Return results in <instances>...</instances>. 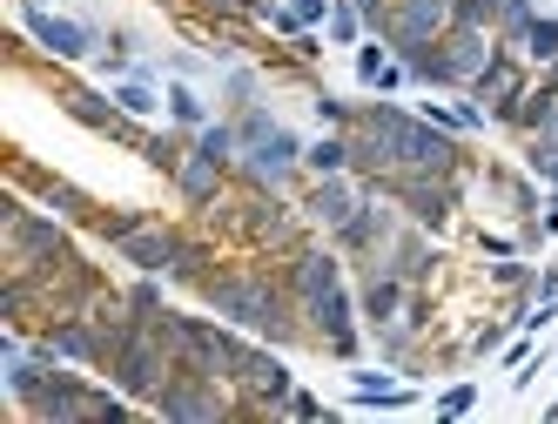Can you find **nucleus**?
Instances as JSON below:
<instances>
[{"mask_svg":"<svg viewBox=\"0 0 558 424\" xmlns=\"http://www.w3.org/2000/svg\"><path fill=\"white\" fill-rule=\"evenodd\" d=\"M142 222H155V216H148V209H101V216L88 222V237H101V243H129Z\"/></svg>","mask_w":558,"mask_h":424,"instance_id":"25","label":"nucleus"},{"mask_svg":"<svg viewBox=\"0 0 558 424\" xmlns=\"http://www.w3.org/2000/svg\"><path fill=\"white\" fill-rule=\"evenodd\" d=\"M189 148H195V135H189V129H175V135H162V129H155V135L142 142V162H148L155 175H175V169L189 162Z\"/></svg>","mask_w":558,"mask_h":424,"instance_id":"18","label":"nucleus"},{"mask_svg":"<svg viewBox=\"0 0 558 424\" xmlns=\"http://www.w3.org/2000/svg\"><path fill=\"white\" fill-rule=\"evenodd\" d=\"M175 377V351H169V337L155 330V324H135L129 330V343L114 351V364H108V384L114 391H129L135 404H155V391Z\"/></svg>","mask_w":558,"mask_h":424,"instance_id":"3","label":"nucleus"},{"mask_svg":"<svg viewBox=\"0 0 558 424\" xmlns=\"http://www.w3.org/2000/svg\"><path fill=\"white\" fill-rule=\"evenodd\" d=\"M303 175H350V135L330 129V135H316L303 148Z\"/></svg>","mask_w":558,"mask_h":424,"instance_id":"17","label":"nucleus"},{"mask_svg":"<svg viewBox=\"0 0 558 424\" xmlns=\"http://www.w3.org/2000/svg\"><path fill=\"white\" fill-rule=\"evenodd\" d=\"M229 122H235V135H243V148H263L269 135H283V122H276V114H269L263 101H256V108H235Z\"/></svg>","mask_w":558,"mask_h":424,"instance_id":"26","label":"nucleus"},{"mask_svg":"<svg viewBox=\"0 0 558 424\" xmlns=\"http://www.w3.org/2000/svg\"><path fill=\"white\" fill-rule=\"evenodd\" d=\"M518 54H525L532 68H551V61H558V14H538V21L525 27V41H518Z\"/></svg>","mask_w":558,"mask_h":424,"instance_id":"23","label":"nucleus"},{"mask_svg":"<svg viewBox=\"0 0 558 424\" xmlns=\"http://www.w3.org/2000/svg\"><path fill=\"white\" fill-rule=\"evenodd\" d=\"M108 54H122V61H135V34H129V27H108Z\"/></svg>","mask_w":558,"mask_h":424,"instance_id":"37","label":"nucleus"},{"mask_svg":"<svg viewBox=\"0 0 558 424\" xmlns=\"http://www.w3.org/2000/svg\"><path fill=\"white\" fill-rule=\"evenodd\" d=\"M209 269H216V250L195 243V237H182V250H175V263H169V283H189V290H195Z\"/></svg>","mask_w":558,"mask_h":424,"instance_id":"21","label":"nucleus"},{"mask_svg":"<svg viewBox=\"0 0 558 424\" xmlns=\"http://www.w3.org/2000/svg\"><path fill=\"white\" fill-rule=\"evenodd\" d=\"M377 189H384V203H397L430 237H445L464 216V175H384Z\"/></svg>","mask_w":558,"mask_h":424,"instance_id":"4","label":"nucleus"},{"mask_svg":"<svg viewBox=\"0 0 558 424\" xmlns=\"http://www.w3.org/2000/svg\"><path fill=\"white\" fill-rule=\"evenodd\" d=\"M525 169H532L545 189H558V142H551V135H525Z\"/></svg>","mask_w":558,"mask_h":424,"instance_id":"29","label":"nucleus"},{"mask_svg":"<svg viewBox=\"0 0 558 424\" xmlns=\"http://www.w3.org/2000/svg\"><path fill=\"white\" fill-rule=\"evenodd\" d=\"M68 229H74L68 216H54V209H41V203H27L21 182H14L8 209H0V250H8L14 269H61V263H74L82 250H74Z\"/></svg>","mask_w":558,"mask_h":424,"instance_id":"1","label":"nucleus"},{"mask_svg":"<svg viewBox=\"0 0 558 424\" xmlns=\"http://www.w3.org/2000/svg\"><path fill=\"white\" fill-rule=\"evenodd\" d=\"M310 108H316V122H324V129H343V135L356 129V101H343V95H330V88H316Z\"/></svg>","mask_w":558,"mask_h":424,"instance_id":"30","label":"nucleus"},{"mask_svg":"<svg viewBox=\"0 0 558 424\" xmlns=\"http://www.w3.org/2000/svg\"><path fill=\"white\" fill-rule=\"evenodd\" d=\"M324 34H330L337 48H356V41L371 34V21H364V8H356V0H337V8H330V21H324Z\"/></svg>","mask_w":558,"mask_h":424,"instance_id":"24","label":"nucleus"},{"mask_svg":"<svg viewBox=\"0 0 558 424\" xmlns=\"http://www.w3.org/2000/svg\"><path fill=\"white\" fill-rule=\"evenodd\" d=\"M14 182L27 189L41 209H54V216H68L74 229H88L95 216H101V203L88 196L82 182H68V175H48V169H27V156H14Z\"/></svg>","mask_w":558,"mask_h":424,"instance_id":"9","label":"nucleus"},{"mask_svg":"<svg viewBox=\"0 0 558 424\" xmlns=\"http://www.w3.org/2000/svg\"><path fill=\"white\" fill-rule=\"evenodd\" d=\"M303 148H310V142H296L290 129L269 135L263 148H243V156H235V182H243V189H276V196H290L296 182H310V175H303Z\"/></svg>","mask_w":558,"mask_h":424,"instance_id":"6","label":"nucleus"},{"mask_svg":"<svg viewBox=\"0 0 558 424\" xmlns=\"http://www.w3.org/2000/svg\"><path fill=\"white\" fill-rule=\"evenodd\" d=\"M229 162H216V156H203V148H189V162L169 175V189H175V203L182 209H195V216H209L222 196H229Z\"/></svg>","mask_w":558,"mask_h":424,"instance_id":"13","label":"nucleus"},{"mask_svg":"<svg viewBox=\"0 0 558 424\" xmlns=\"http://www.w3.org/2000/svg\"><path fill=\"white\" fill-rule=\"evenodd\" d=\"M471 404H477V384H471V377H458V384H451V391H437V404H430V411H437V417H445V424H451V417H464Z\"/></svg>","mask_w":558,"mask_h":424,"instance_id":"31","label":"nucleus"},{"mask_svg":"<svg viewBox=\"0 0 558 424\" xmlns=\"http://www.w3.org/2000/svg\"><path fill=\"white\" fill-rule=\"evenodd\" d=\"M532 82H538V68H532L525 54H518V48H505V41H498V54L485 61V74H477V82H471L464 95H477V101L492 108V122L505 129L511 114H518V101L532 95Z\"/></svg>","mask_w":558,"mask_h":424,"instance_id":"7","label":"nucleus"},{"mask_svg":"<svg viewBox=\"0 0 558 424\" xmlns=\"http://www.w3.org/2000/svg\"><path fill=\"white\" fill-rule=\"evenodd\" d=\"M148 411L169 424H222V417H243V398H235V384L195 371V364H175V377L155 391Z\"/></svg>","mask_w":558,"mask_h":424,"instance_id":"2","label":"nucleus"},{"mask_svg":"<svg viewBox=\"0 0 558 424\" xmlns=\"http://www.w3.org/2000/svg\"><path fill=\"white\" fill-rule=\"evenodd\" d=\"M485 189H492V196H498L518 222H532V216L545 209V196H538L545 182H538L532 169H485Z\"/></svg>","mask_w":558,"mask_h":424,"instance_id":"15","label":"nucleus"},{"mask_svg":"<svg viewBox=\"0 0 558 424\" xmlns=\"http://www.w3.org/2000/svg\"><path fill=\"white\" fill-rule=\"evenodd\" d=\"M290 8H296V21H303V27H324L337 0H290Z\"/></svg>","mask_w":558,"mask_h":424,"instance_id":"35","label":"nucleus"},{"mask_svg":"<svg viewBox=\"0 0 558 424\" xmlns=\"http://www.w3.org/2000/svg\"><path fill=\"white\" fill-rule=\"evenodd\" d=\"M195 148L235 169V156H243V135H235V122H209V129H195Z\"/></svg>","mask_w":558,"mask_h":424,"instance_id":"27","label":"nucleus"},{"mask_svg":"<svg viewBox=\"0 0 558 424\" xmlns=\"http://www.w3.org/2000/svg\"><path fill=\"white\" fill-rule=\"evenodd\" d=\"M74 371H82V364H48L41 384H34V398L21 404V417H34V424H88L95 384L74 377Z\"/></svg>","mask_w":558,"mask_h":424,"instance_id":"8","label":"nucleus"},{"mask_svg":"<svg viewBox=\"0 0 558 424\" xmlns=\"http://www.w3.org/2000/svg\"><path fill=\"white\" fill-rule=\"evenodd\" d=\"M122 250V263L129 269H148V277H169V263H175V250H182V229H169V222H142L129 243H114Z\"/></svg>","mask_w":558,"mask_h":424,"instance_id":"14","label":"nucleus"},{"mask_svg":"<svg viewBox=\"0 0 558 424\" xmlns=\"http://www.w3.org/2000/svg\"><path fill=\"white\" fill-rule=\"evenodd\" d=\"M437 48H445V68H451V88L464 95L477 74H485V61L498 54V34L477 27V21H451L445 34H437Z\"/></svg>","mask_w":558,"mask_h":424,"instance_id":"11","label":"nucleus"},{"mask_svg":"<svg viewBox=\"0 0 558 424\" xmlns=\"http://www.w3.org/2000/svg\"><path fill=\"white\" fill-rule=\"evenodd\" d=\"M532 222H538V237H545V243L558 237V189H545V209H538Z\"/></svg>","mask_w":558,"mask_h":424,"instance_id":"36","label":"nucleus"},{"mask_svg":"<svg viewBox=\"0 0 558 424\" xmlns=\"http://www.w3.org/2000/svg\"><path fill=\"white\" fill-rule=\"evenodd\" d=\"M525 358H532V330L518 337V343H505V371H518V364H525Z\"/></svg>","mask_w":558,"mask_h":424,"instance_id":"38","label":"nucleus"},{"mask_svg":"<svg viewBox=\"0 0 558 424\" xmlns=\"http://www.w3.org/2000/svg\"><path fill=\"white\" fill-rule=\"evenodd\" d=\"M114 108H122V114H135V122H148V114H162L169 101H155L148 74H122V82H114Z\"/></svg>","mask_w":558,"mask_h":424,"instance_id":"22","label":"nucleus"},{"mask_svg":"<svg viewBox=\"0 0 558 424\" xmlns=\"http://www.w3.org/2000/svg\"><path fill=\"white\" fill-rule=\"evenodd\" d=\"M350 54H356V82L377 95V88H384V74H390V41H384V34H364V41H356Z\"/></svg>","mask_w":558,"mask_h":424,"instance_id":"19","label":"nucleus"},{"mask_svg":"<svg viewBox=\"0 0 558 424\" xmlns=\"http://www.w3.org/2000/svg\"><path fill=\"white\" fill-rule=\"evenodd\" d=\"M417 391L411 384H390V371H356L350 377V411H411Z\"/></svg>","mask_w":558,"mask_h":424,"instance_id":"16","label":"nucleus"},{"mask_svg":"<svg viewBox=\"0 0 558 424\" xmlns=\"http://www.w3.org/2000/svg\"><path fill=\"white\" fill-rule=\"evenodd\" d=\"M195 8H203V21H250L256 0H195Z\"/></svg>","mask_w":558,"mask_h":424,"instance_id":"34","label":"nucleus"},{"mask_svg":"<svg viewBox=\"0 0 558 424\" xmlns=\"http://www.w3.org/2000/svg\"><path fill=\"white\" fill-rule=\"evenodd\" d=\"M511 330H518L511 317H505V324H485V330L464 343V358H492V351H505V337H511Z\"/></svg>","mask_w":558,"mask_h":424,"instance_id":"32","label":"nucleus"},{"mask_svg":"<svg viewBox=\"0 0 558 424\" xmlns=\"http://www.w3.org/2000/svg\"><path fill=\"white\" fill-rule=\"evenodd\" d=\"M371 196V182L364 175H310L303 182V216H310V229H343L350 216H356V203Z\"/></svg>","mask_w":558,"mask_h":424,"instance_id":"10","label":"nucleus"},{"mask_svg":"<svg viewBox=\"0 0 558 424\" xmlns=\"http://www.w3.org/2000/svg\"><path fill=\"white\" fill-rule=\"evenodd\" d=\"M411 303V283L397 269H377V263H356V311H364V330H384L404 317Z\"/></svg>","mask_w":558,"mask_h":424,"instance_id":"12","label":"nucleus"},{"mask_svg":"<svg viewBox=\"0 0 558 424\" xmlns=\"http://www.w3.org/2000/svg\"><path fill=\"white\" fill-rule=\"evenodd\" d=\"M538 303H558V263L538 269Z\"/></svg>","mask_w":558,"mask_h":424,"instance_id":"39","label":"nucleus"},{"mask_svg":"<svg viewBox=\"0 0 558 424\" xmlns=\"http://www.w3.org/2000/svg\"><path fill=\"white\" fill-rule=\"evenodd\" d=\"M169 122H175V129H189V135L216 122V114L203 108V95H195V88L182 82V74H175V82H169Z\"/></svg>","mask_w":558,"mask_h":424,"instance_id":"20","label":"nucleus"},{"mask_svg":"<svg viewBox=\"0 0 558 424\" xmlns=\"http://www.w3.org/2000/svg\"><path fill=\"white\" fill-rule=\"evenodd\" d=\"M222 101H229V114H235V108H256V101H263V74H256V68H229V74H222Z\"/></svg>","mask_w":558,"mask_h":424,"instance_id":"28","label":"nucleus"},{"mask_svg":"<svg viewBox=\"0 0 558 424\" xmlns=\"http://www.w3.org/2000/svg\"><path fill=\"white\" fill-rule=\"evenodd\" d=\"M283 417H296V424H316V417H330V404L316 398V391H290V404H283Z\"/></svg>","mask_w":558,"mask_h":424,"instance_id":"33","label":"nucleus"},{"mask_svg":"<svg viewBox=\"0 0 558 424\" xmlns=\"http://www.w3.org/2000/svg\"><path fill=\"white\" fill-rule=\"evenodd\" d=\"M14 21L34 34V48H41L54 68H74V61H95V41L101 34L88 21H68L61 8H34V0H14Z\"/></svg>","mask_w":558,"mask_h":424,"instance_id":"5","label":"nucleus"},{"mask_svg":"<svg viewBox=\"0 0 558 424\" xmlns=\"http://www.w3.org/2000/svg\"><path fill=\"white\" fill-rule=\"evenodd\" d=\"M34 8H61V0H34Z\"/></svg>","mask_w":558,"mask_h":424,"instance_id":"40","label":"nucleus"}]
</instances>
